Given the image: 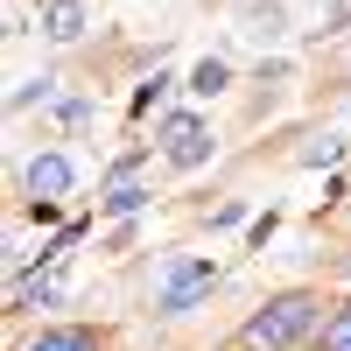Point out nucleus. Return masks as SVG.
Instances as JSON below:
<instances>
[{
  "instance_id": "8",
  "label": "nucleus",
  "mask_w": 351,
  "mask_h": 351,
  "mask_svg": "<svg viewBox=\"0 0 351 351\" xmlns=\"http://www.w3.org/2000/svg\"><path fill=\"white\" fill-rule=\"evenodd\" d=\"M225 84H232V71H225V56H204V64L190 71V92H204V99H218Z\"/></svg>"
},
{
  "instance_id": "11",
  "label": "nucleus",
  "mask_w": 351,
  "mask_h": 351,
  "mask_svg": "<svg viewBox=\"0 0 351 351\" xmlns=\"http://www.w3.org/2000/svg\"><path fill=\"white\" fill-rule=\"evenodd\" d=\"M324 351H351V309H344V316H337V324L324 330Z\"/></svg>"
},
{
  "instance_id": "1",
  "label": "nucleus",
  "mask_w": 351,
  "mask_h": 351,
  "mask_svg": "<svg viewBox=\"0 0 351 351\" xmlns=\"http://www.w3.org/2000/svg\"><path fill=\"white\" fill-rule=\"evenodd\" d=\"M309 324H316V302H309V295H274V302L239 330V351H288Z\"/></svg>"
},
{
  "instance_id": "7",
  "label": "nucleus",
  "mask_w": 351,
  "mask_h": 351,
  "mask_svg": "<svg viewBox=\"0 0 351 351\" xmlns=\"http://www.w3.org/2000/svg\"><path fill=\"white\" fill-rule=\"evenodd\" d=\"M281 28H288V21H281L274 0H267V8H260V0H246V36H253V43H274Z\"/></svg>"
},
{
  "instance_id": "10",
  "label": "nucleus",
  "mask_w": 351,
  "mask_h": 351,
  "mask_svg": "<svg viewBox=\"0 0 351 351\" xmlns=\"http://www.w3.org/2000/svg\"><path fill=\"white\" fill-rule=\"evenodd\" d=\"M337 155H344V141H337V134H316L309 148H302V162H309V169H324V162H337Z\"/></svg>"
},
{
  "instance_id": "3",
  "label": "nucleus",
  "mask_w": 351,
  "mask_h": 351,
  "mask_svg": "<svg viewBox=\"0 0 351 351\" xmlns=\"http://www.w3.org/2000/svg\"><path fill=\"white\" fill-rule=\"evenodd\" d=\"M162 155L176 169H204V162H211V127L190 120V112H169V120H162Z\"/></svg>"
},
{
  "instance_id": "4",
  "label": "nucleus",
  "mask_w": 351,
  "mask_h": 351,
  "mask_svg": "<svg viewBox=\"0 0 351 351\" xmlns=\"http://www.w3.org/2000/svg\"><path fill=\"white\" fill-rule=\"evenodd\" d=\"M64 190H71V162L64 155H36V162H28V197H36V204H56Z\"/></svg>"
},
{
  "instance_id": "9",
  "label": "nucleus",
  "mask_w": 351,
  "mask_h": 351,
  "mask_svg": "<svg viewBox=\"0 0 351 351\" xmlns=\"http://www.w3.org/2000/svg\"><path fill=\"white\" fill-rule=\"evenodd\" d=\"M28 351H99V337L92 330H43Z\"/></svg>"
},
{
  "instance_id": "5",
  "label": "nucleus",
  "mask_w": 351,
  "mask_h": 351,
  "mask_svg": "<svg viewBox=\"0 0 351 351\" xmlns=\"http://www.w3.org/2000/svg\"><path fill=\"white\" fill-rule=\"evenodd\" d=\"M43 36L49 43H77L84 36V0H49L43 8Z\"/></svg>"
},
{
  "instance_id": "6",
  "label": "nucleus",
  "mask_w": 351,
  "mask_h": 351,
  "mask_svg": "<svg viewBox=\"0 0 351 351\" xmlns=\"http://www.w3.org/2000/svg\"><path fill=\"white\" fill-rule=\"evenodd\" d=\"M99 204H106L112 218H127V211H141V204H148V190H141V176H134V162H127L120 176H112V183H106V197H99Z\"/></svg>"
},
{
  "instance_id": "2",
  "label": "nucleus",
  "mask_w": 351,
  "mask_h": 351,
  "mask_svg": "<svg viewBox=\"0 0 351 351\" xmlns=\"http://www.w3.org/2000/svg\"><path fill=\"white\" fill-rule=\"evenodd\" d=\"M211 281H218V267L204 253H176L169 267H162V288H155V309L162 316H176V309H190L197 295H211Z\"/></svg>"
}]
</instances>
